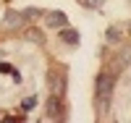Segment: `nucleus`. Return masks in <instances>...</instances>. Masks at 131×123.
<instances>
[{"instance_id": "nucleus-14", "label": "nucleus", "mask_w": 131, "mask_h": 123, "mask_svg": "<svg viewBox=\"0 0 131 123\" xmlns=\"http://www.w3.org/2000/svg\"><path fill=\"white\" fill-rule=\"evenodd\" d=\"M10 71H13V65H8V63H0V73H8V76H10Z\"/></svg>"}, {"instance_id": "nucleus-11", "label": "nucleus", "mask_w": 131, "mask_h": 123, "mask_svg": "<svg viewBox=\"0 0 131 123\" xmlns=\"http://www.w3.org/2000/svg\"><path fill=\"white\" fill-rule=\"evenodd\" d=\"M39 16H42V10H39V8H26V10H24V18H26V21L39 18Z\"/></svg>"}, {"instance_id": "nucleus-10", "label": "nucleus", "mask_w": 131, "mask_h": 123, "mask_svg": "<svg viewBox=\"0 0 131 123\" xmlns=\"http://www.w3.org/2000/svg\"><path fill=\"white\" fill-rule=\"evenodd\" d=\"M29 42H37V44H45V34H42L39 29H26V34H24Z\"/></svg>"}, {"instance_id": "nucleus-2", "label": "nucleus", "mask_w": 131, "mask_h": 123, "mask_svg": "<svg viewBox=\"0 0 131 123\" xmlns=\"http://www.w3.org/2000/svg\"><path fill=\"white\" fill-rule=\"evenodd\" d=\"M115 92V76L113 73H100L94 81V94L97 97H113Z\"/></svg>"}, {"instance_id": "nucleus-3", "label": "nucleus", "mask_w": 131, "mask_h": 123, "mask_svg": "<svg viewBox=\"0 0 131 123\" xmlns=\"http://www.w3.org/2000/svg\"><path fill=\"white\" fill-rule=\"evenodd\" d=\"M45 113H47V115H45L47 120H63V118H66V107H63V97H60V94H50Z\"/></svg>"}, {"instance_id": "nucleus-12", "label": "nucleus", "mask_w": 131, "mask_h": 123, "mask_svg": "<svg viewBox=\"0 0 131 123\" xmlns=\"http://www.w3.org/2000/svg\"><path fill=\"white\" fill-rule=\"evenodd\" d=\"M81 3H84V8L97 10V8H102V5H105V0H81Z\"/></svg>"}, {"instance_id": "nucleus-8", "label": "nucleus", "mask_w": 131, "mask_h": 123, "mask_svg": "<svg viewBox=\"0 0 131 123\" xmlns=\"http://www.w3.org/2000/svg\"><path fill=\"white\" fill-rule=\"evenodd\" d=\"M128 60H131V44L121 50V58H115V71L121 73V68H126V65H128Z\"/></svg>"}, {"instance_id": "nucleus-13", "label": "nucleus", "mask_w": 131, "mask_h": 123, "mask_svg": "<svg viewBox=\"0 0 131 123\" xmlns=\"http://www.w3.org/2000/svg\"><path fill=\"white\" fill-rule=\"evenodd\" d=\"M34 105H37V97H26L24 102H21V110H31Z\"/></svg>"}, {"instance_id": "nucleus-7", "label": "nucleus", "mask_w": 131, "mask_h": 123, "mask_svg": "<svg viewBox=\"0 0 131 123\" xmlns=\"http://www.w3.org/2000/svg\"><path fill=\"white\" fill-rule=\"evenodd\" d=\"M110 102H113V97H94V105H97V115L105 118L107 113H110Z\"/></svg>"}, {"instance_id": "nucleus-1", "label": "nucleus", "mask_w": 131, "mask_h": 123, "mask_svg": "<svg viewBox=\"0 0 131 123\" xmlns=\"http://www.w3.org/2000/svg\"><path fill=\"white\" fill-rule=\"evenodd\" d=\"M47 81H50V92L52 94H66V86H68V79H66V71L63 68H55L52 65L50 73H47Z\"/></svg>"}, {"instance_id": "nucleus-6", "label": "nucleus", "mask_w": 131, "mask_h": 123, "mask_svg": "<svg viewBox=\"0 0 131 123\" xmlns=\"http://www.w3.org/2000/svg\"><path fill=\"white\" fill-rule=\"evenodd\" d=\"M58 37L66 42V44H79V31H76V29H68V26H63V29H58Z\"/></svg>"}, {"instance_id": "nucleus-9", "label": "nucleus", "mask_w": 131, "mask_h": 123, "mask_svg": "<svg viewBox=\"0 0 131 123\" xmlns=\"http://www.w3.org/2000/svg\"><path fill=\"white\" fill-rule=\"evenodd\" d=\"M105 39L110 42V44H118V42L123 39V34H121V29H115V26H110V29L105 31Z\"/></svg>"}, {"instance_id": "nucleus-4", "label": "nucleus", "mask_w": 131, "mask_h": 123, "mask_svg": "<svg viewBox=\"0 0 131 123\" xmlns=\"http://www.w3.org/2000/svg\"><path fill=\"white\" fill-rule=\"evenodd\" d=\"M24 26H26L24 13H18V10L8 8V10H5V16H3V29H24Z\"/></svg>"}, {"instance_id": "nucleus-5", "label": "nucleus", "mask_w": 131, "mask_h": 123, "mask_svg": "<svg viewBox=\"0 0 131 123\" xmlns=\"http://www.w3.org/2000/svg\"><path fill=\"white\" fill-rule=\"evenodd\" d=\"M42 16H45L47 29H63V26H68V18H66V13H60V10H47V13H42Z\"/></svg>"}]
</instances>
